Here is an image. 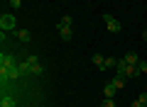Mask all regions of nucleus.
I'll return each mask as SVG.
<instances>
[{"mask_svg":"<svg viewBox=\"0 0 147 107\" xmlns=\"http://www.w3.org/2000/svg\"><path fill=\"white\" fill-rule=\"evenodd\" d=\"M20 68H22V73H32V76H42L44 73V68H42V63H39V56H37V54H30V56L20 63Z\"/></svg>","mask_w":147,"mask_h":107,"instance_id":"obj_1","label":"nucleus"},{"mask_svg":"<svg viewBox=\"0 0 147 107\" xmlns=\"http://www.w3.org/2000/svg\"><path fill=\"white\" fill-rule=\"evenodd\" d=\"M15 25H17L15 15H3V17H0V29H3V32H10V29H15Z\"/></svg>","mask_w":147,"mask_h":107,"instance_id":"obj_2","label":"nucleus"},{"mask_svg":"<svg viewBox=\"0 0 147 107\" xmlns=\"http://www.w3.org/2000/svg\"><path fill=\"white\" fill-rule=\"evenodd\" d=\"M103 22H105V27H108L110 32H120V29H123V25H120L113 15H103Z\"/></svg>","mask_w":147,"mask_h":107,"instance_id":"obj_3","label":"nucleus"},{"mask_svg":"<svg viewBox=\"0 0 147 107\" xmlns=\"http://www.w3.org/2000/svg\"><path fill=\"white\" fill-rule=\"evenodd\" d=\"M57 29H59V37H61L64 41H69L74 37V32H71V27H61V25H57Z\"/></svg>","mask_w":147,"mask_h":107,"instance_id":"obj_4","label":"nucleus"},{"mask_svg":"<svg viewBox=\"0 0 147 107\" xmlns=\"http://www.w3.org/2000/svg\"><path fill=\"white\" fill-rule=\"evenodd\" d=\"M110 83H113V85H115L118 90H123V88H125V83H127V78H125V76H120V73H115Z\"/></svg>","mask_w":147,"mask_h":107,"instance_id":"obj_5","label":"nucleus"},{"mask_svg":"<svg viewBox=\"0 0 147 107\" xmlns=\"http://www.w3.org/2000/svg\"><path fill=\"white\" fill-rule=\"evenodd\" d=\"M123 61H125V63H132V66H137V63H140V56H137L135 51H127L125 56H123Z\"/></svg>","mask_w":147,"mask_h":107,"instance_id":"obj_6","label":"nucleus"},{"mask_svg":"<svg viewBox=\"0 0 147 107\" xmlns=\"http://www.w3.org/2000/svg\"><path fill=\"white\" fill-rule=\"evenodd\" d=\"M115 92H118V88L113 85V83H105V88H103V97H115Z\"/></svg>","mask_w":147,"mask_h":107,"instance_id":"obj_7","label":"nucleus"},{"mask_svg":"<svg viewBox=\"0 0 147 107\" xmlns=\"http://www.w3.org/2000/svg\"><path fill=\"white\" fill-rule=\"evenodd\" d=\"M91 61H93V63H96V66H98V68H100V71H105V58H103V56H100V54H93V56H91Z\"/></svg>","mask_w":147,"mask_h":107,"instance_id":"obj_8","label":"nucleus"},{"mask_svg":"<svg viewBox=\"0 0 147 107\" xmlns=\"http://www.w3.org/2000/svg\"><path fill=\"white\" fill-rule=\"evenodd\" d=\"M17 39H20V41H25V44H27V41L32 39V34H30L27 29H20V32H17Z\"/></svg>","mask_w":147,"mask_h":107,"instance_id":"obj_9","label":"nucleus"},{"mask_svg":"<svg viewBox=\"0 0 147 107\" xmlns=\"http://www.w3.org/2000/svg\"><path fill=\"white\" fill-rule=\"evenodd\" d=\"M59 25H61V27H71V25H74V17H71V15H64L61 20H59Z\"/></svg>","mask_w":147,"mask_h":107,"instance_id":"obj_10","label":"nucleus"},{"mask_svg":"<svg viewBox=\"0 0 147 107\" xmlns=\"http://www.w3.org/2000/svg\"><path fill=\"white\" fill-rule=\"evenodd\" d=\"M12 61H15V58H12V56H7V54H3V56H0V66H3V68H5V66H10Z\"/></svg>","mask_w":147,"mask_h":107,"instance_id":"obj_11","label":"nucleus"},{"mask_svg":"<svg viewBox=\"0 0 147 107\" xmlns=\"http://www.w3.org/2000/svg\"><path fill=\"white\" fill-rule=\"evenodd\" d=\"M0 107H15V100H12V97H3V100H0Z\"/></svg>","mask_w":147,"mask_h":107,"instance_id":"obj_12","label":"nucleus"},{"mask_svg":"<svg viewBox=\"0 0 147 107\" xmlns=\"http://www.w3.org/2000/svg\"><path fill=\"white\" fill-rule=\"evenodd\" d=\"M115 66H118V58H110V56L105 58V68H115Z\"/></svg>","mask_w":147,"mask_h":107,"instance_id":"obj_13","label":"nucleus"},{"mask_svg":"<svg viewBox=\"0 0 147 107\" xmlns=\"http://www.w3.org/2000/svg\"><path fill=\"white\" fill-rule=\"evenodd\" d=\"M137 68H140V73H147V61H145V58H140V63H137Z\"/></svg>","mask_w":147,"mask_h":107,"instance_id":"obj_14","label":"nucleus"},{"mask_svg":"<svg viewBox=\"0 0 147 107\" xmlns=\"http://www.w3.org/2000/svg\"><path fill=\"white\" fill-rule=\"evenodd\" d=\"M103 107H115V102H113V97H103Z\"/></svg>","mask_w":147,"mask_h":107,"instance_id":"obj_15","label":"nucleus"},{"mask_svg":"<svg viewBox=\"0 0 147 107\" xmlns=\"http://www.w3.org/2000/svg\"><path fill=\"white\" fill-rule=\"evenodd\" d=\"M137 100L142 102V107H147V92H140V97H137Z\"/></svg>","mask_w":147,"mask_h":107,"instance_id":"obj_16","label":"nucleus"},{"mask_svg":"<svg viewBox=\"0 0 147 107\" xmlns=\"http://www.w3.org/2000/svg\"><path fill=\"white\" fill-rule=\"evenodd\" d=\"M130 107H142V102H140V100H135V102H132Z\"/></svg>","mask_w":147,"mask_h":107,"instance_id":"obj_17","label":"nucleus"},{"mask_svg":"<svg viewBox=\"0 0 147 107\" xmlns=\"http://www.w3.org/2000/svg\"><path fill=\"white\" fill-rule=\"evenodd\" d=\"M142 39H147V29H145V32H142Z\"/></svg>","mask_w":147,"mask_h":107,"instance_id":"obj_18","label":"nucleus"}]
</instances>
